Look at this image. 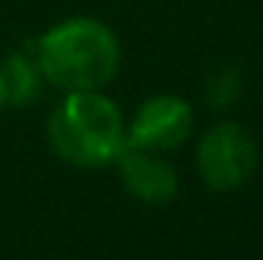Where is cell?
<instances>
[{"instance_id":"cell-1","label":"cell","mask_w":263,"mask_h":260,"mask_svg":"<svg viewBox=\"0 0 263 260\" xmlns=\"http://www.w3.org/2000/svg\"><path fill=\"white\" fill-rule=\"evenodd\" d=\"M34 59L46 83L62 92H89L114 80L120 40L98 18H67L34 40Z\"/></svg>"},{"instance_id":"cell-2","label":"cell","mask_w":263,"mask_h":260,"mask_svg":"<svg viewBox=\"0 0 263 260\" xmlns=\"http://www.w3.org/2000/svg\"><path fill=\"white\" fill-rule=\"evenodd\" d=\"M46 138L65 162L80 169H101L123 150L126 120L123 110L98 89L65 92L62 104L46 123Z\"/></svg>"},{"instance_id":"cell-3","label":"cell","mask_w":263,"mask_h":260,"mask_svg":"<svg viewBox=\"0 0 263 260\" xmlns=\"http://www.w3.org/2000/svg\"><path fill=\"white\" fill-rule=\"evenodd\" d=\"M196 165L211 190L233 193L257 172V144L239 123H217L199 141Z\"/></svg>"},{"instance_id":"cell-4","label":"cell","mask_w":263,"mask_h":260,"mask_svg":"<svg viewBox=\"0 0 263 260\" xmlns=\"http://www.w3.org/2000/svg\"><path fill=\"white\" fill-rule=\"evenodd\" d=\"M193 132V107L178 95H153L147 98L126 132V141L147 150H175Z\"/></svg>"},{"instance_id":"cell-5","label":"cell","mask_w":263,"mask_h":260,"mask_svg":"<svg viewBox=\"0 0 263 260\" xmlns=\"http://www.w3.org/2000/svg\"><path fill=\"white\" fill-rule=\"evenodd\" d=\"M114 162L120 169L126 193L147 205H162L178 193V172L168 159L159 156V150H147L126 141Z\"/></svg>"},{"instance_id":"cell-6","label":"cell","mask_w":263,"mask_h":260,"mask_svg":"<svg viewBox=\"0 0 263 260\" xmlns=\"http://www.w3.org/2000/svg\"><path fill=\"white\" fill-rule=\"evenodd\" d=\"M0 77H3V92H6V104L25 107L31 101H37L40 86H43V73L37 67V59L31 52H12L0 62Z\"/></svg>"},{"instance_id":"cell-7","label":"cell","mask_w":263,"mask_h":260,"mask_svg":"<svg viewBox=\"0 0 263 260\" xmlns=\"http://www.w3.org/2000/svg\"><path fill=\"white\" fill-rule=\"evenodd\" d=\"M242 89H245V77L236 65H220L217 70L208 73L205 86H202V98L208 107L214 110H227L233 107L239 98H242Z\"/></svg>"},{"instance_id":"cell-8","label":"cell","mask_w":263,"mask_h":260,"mask_svg":"<svg viewBox=\"0 0 263 260\" xmlns=\"http://www.w3.org/2000/svg\"><path fill=\"white\" fill-rule=\"evenodd\" d=\"M6 104V92H3V77H0V107Z\"/></svg>"}]
</instances>
